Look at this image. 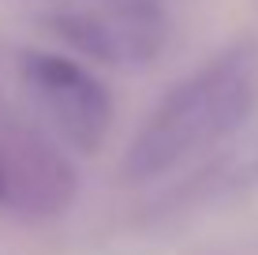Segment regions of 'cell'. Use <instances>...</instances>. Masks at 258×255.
Returning <instances> with one entry per match:
<instances>
[{"mask_svg":"<svg viewBox=\"0 0 258 255\" xmlns=\"http://www.w3.org/2000/svg\"><path fill=\"white\" fill-rule=\"evenodd\" d=\"M258 109V41L239 38L191 75H183L150 109L135 139L120 158V177L127 184L161 180L172 169L202 158L232 139Z\"/></svg>","mask_w":258,"mask_h":255,"instance_id":"cell-1","label":"cell"},{"mask_svg":"<svg viewBox=\"0 0 258 255\" xmlns=\"http://www.w3.org/2000/svg\"><path fill=\"white\" fill-rule=\"evenodd\" d=\"M19 90L38 124L52 143L71 146L79 154H94L105 146L116 120L109 86L75 57L52 49L19 53Z\"/></svg>","mask_w":258,"mask_h":255,"instance_id":"cell-2","label":"cell"},{"mask_svg":"<svg viewBox=\"0 0 258 255\" xmlns=\"http://www.w3.org/2000/svg\"><path fill=\"white\" fill-rule=\"evenodd\" d=\"M79 169L71 154L19 117L0 113V214L52 222L75 203Z\"/></svg>","mask_w":258,"mask_h":255,"instance_id":"cell-4","label":"cell"},{"mask_svg":"<svg viewBox=\"0 0 258 255\" xmlns=\"http://www.w3.org/2000/svg\"><path fill=\"white\" fill-rule=\"evenodd\" d=\"M26 4H45L49 12H52V8H64V4H75V0H26Z\"/></svg>","mask_w":258,"mask_h":255,"instance_id":"cell-5","label":"cell"},{"mask_svg":"<svg viewBox=\"0 0 258 255\" xmlns=\"http://www.w3.org/2000/svg\"><path fill=\"white\" fill-rule=\"evenodd\" d=\"M45 26L71 53L109 68L154 64L172 38L161 0H75L45 12Z\"/></svg>","mask_w":258,"mask_h":255,"instance_id":"cell-3","label":"cell"}]
</instances>
